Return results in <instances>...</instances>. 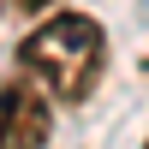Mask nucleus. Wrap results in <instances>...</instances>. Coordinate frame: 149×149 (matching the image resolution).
I'll return each instance as SVG.
<instances>
[{"instance_id": "nucleus-1", "label": "nucleus", "mask_w": 149, "mask_h": 149, "mask_svg": "<svg viewBox=\"0 0 149 149\" xmlns=\"http://www.w3.org/2000/svg\"><path fill=\"white\" fill-rule=\"evenodd\" d=\"M18 66L54 102H90L107 66V36L90 12H42V24L18 42Z\"/></svg>"}, {"instance_id": "nucleus-2", "label": "nucleus", "mask_w": 149, "mask_h": 149, "mask_svg": "<svg viewBox=\"0 0 149 149\" xmlns=\"http://www.w3.org/2000/svg\"><path fill=\"white\" fill-rule=\"evenodd\" d=\"M54 119H48V90L24 72V78L0 84V149H42Z\"/></svg>"}, {"instance_id": "nucleus-3", "label": "nucleus", "mask_w": 149, "mask_h": 149, "mask_svg": "<svg viewBox=\"0 0 149 149\" xmlns=\"http://www.w3.org/2000/svg\"><path fill=\"white\" fill-rule=\"evenodd\" d=\"M12 6H18V12H30V18H42V12H54L60 0H12Z\"/></svg>"}, {"instance_id": "nucleus-4", "label": "nucleus", "mask_w": 149, "mask_h": 149, "mask_svg": "<svg viewBox=\"0 0 149 149\" xmlns=\"http://www.w3.org/2000/svg\"><path fill=\"white\" fill-rule=\"evenodd\" d=\"M143 149H149V143H143Z\"/></svg>"}]
</instances>
